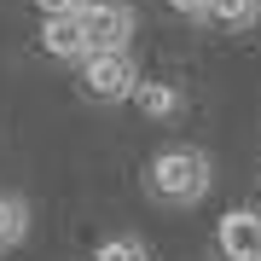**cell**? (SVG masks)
Instances as JSON below:
<instances>
[{
  "label": "cell",
  "mask_w": 261,
  "mask_h": 261,
  "mask_svg": "<svg viewBox=\"0 0 261 261\" xmlns=\"http://www.w3.org/2000/svg\"><path fill=\"white\" fill-rule=\"evenodd\" d=\"M151 192L163 197V203H197V197L209 192V157L203 151H163L157 163H151Z\"/></svg>",
  "instance_id": "cell-1"
},
{
  "label": "cell",
  "mask_w": 261,
  "mask_h": 261,
  "mask_svg": "<svg viewBox=\"0 0 261 261\" xmlns=\"http://www.w3.org/2000/svg\"><path fill=\"white\" fill-rule=\"evenodd\" d=\"M134 99H140L145 116H174V111H180V93H174V87H163V82H140V93H134Z\"/></svg>",
  "instance_id": "cell-8"
},
{
  "label": "cell",
  "mask_w": 261,
  "mask_h": 261,
  "mask_svg": "<svg viewBox=\"0 0 261 261\" xmlns=\"http://www.w3.org/2000/svg\"><path fill=\"white\" fill-rule=\"evenodd\" d=\"M82 87L99 105H116V99H134V93H140V75H134L128 53H93V58H82Z\"/></svg>",
  "instance_id": "cell-2"
},
{
  "label": "cell",
  "mask_w": 261,
  "mask_h": 261,
  "mask_svg": "<svg viewBox=\"0 0 261 261\" xmlns=\"http://www.w3.org/2000/svg\"><path fill=\"white\" fill-rule=\"evenodd\" d=\"M23 232H29V209H23V197L0 192V250L23 244Z\"/></svg>",
  "instance_id": "cell-6"
},
{
  "label": "cell",
  "mask_w": 261,
  "mask_h": 261,
  "mask_svg": "<svg viewBox=\"0 0 261 261\" xmlns=\"http://www.w3.org/2000/svg\"><path fill=\"white\" fill-rule=\"evenodd\" d=\"M93 261H151V250L140 238H105L99 250H93Z\"/></svg>",
  "instance_id": "cell-9"
},
{
  "label": "cell",
  "mask_w": 261,
  "mask_h": 261,
  "mask_svg": "<svg viewBox=\"0 0 261 261\" xmlns=\"http://www.w3.org/2000/svg\"><path fill=\"white\" fill-rule=\"evenodd\" d=\"M221 255L226 261H261V215L255 209H232L221 221Z\"/></svg>",
  "instance_id": "cell-4"
},
{
  "label": "cell",
  "mask_w": 261,
  "mask_h": 261,
  "mask_svg": "<svg viewBox=\"0 0 261 261\" xmlns=\"http://www.w3.org/2000/svg\"><path fill=\"white\" fill-rule=\"evenodd\" d=\"M209 18L226 23V29H244L261 18V0H209Z\"/></svg>",
  "instance_id": "cell-7"
},
{
  "label": "cell",
  "mask_w": 261,
  "mask_h": 261,
  "mask_svg": "<svg viewBox=\"0 0 261 261\" xmlns=\"http://www.w3.org/2000/svg\"><path fill=\"white\" fill-rule=\"evenodd\" d=\"M41 47L53 58H93V47L82 35V18H47L41 23Z\"/></svg>",
  "instance_id": "cell-5"
},
{
  "label": "cell",
  "mask_w": 261,
  "mask_h": 261,
  "mask_svg": "<svg viewBox=\"0 0 261 261\" xmlns=\"http://www.w3.org/2000/svg\"><path fill=\"white\" fill-rule=\"evenodd\" d=\"M174 12H186V18H209V0H168Z\"/></svg>",
  "instance_id": "cell-11"
},
{
  "label": "cell",
  "mask_w": 261,
  "mask_h": 261,
  "mask_svg": "<svg viewBox=\"0 0 261 261\" xmlns=\"http://www.w3.org/2000/svg\"><path fill=\"white\" fill-rule=\"evenodd\" d=\"M82 35L93 53H128V35H134V12L122 0H87L82 12Z\"/></svg>",
  "instance_id": "cell-3"
},
{
  "label": "cell",
  "mask_w": 261,
  "mask_h": 261,
  "mask_svg": "<svg viewBox=\"0 0 261 261\" xmlns=\"http://www.w3.org/2000/svg\"><path fill=\"white\" fill-rule=\"evenodd\" d=\"M35 6H41V18H82L87 0H35Z\"/></svg>",
  "instance_id": "cell-10"
}]
</instances>
